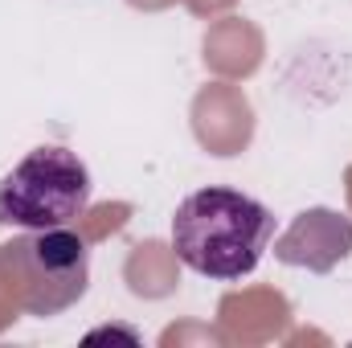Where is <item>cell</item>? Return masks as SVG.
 I'll list each match as a JSON object with an SVG mask.
<instances>
[{"instance_id": "obj_3", "label": "cell", "mask_w": 352, "mask_h": 348, "mask_svg": "<svg viewBox=\"0 0 352 348\" xmlns=\"http://www.w3.org/2000/svg\"><path fill=\"white\" fill-rule=\"evenodd\" d=\"M4 250H8L12 270L21 274V303L33 316H54L87 291V242L78 234H70L66 226L33 230V238L4 246Z\"/></svg>"}, {"instance_id": "obj_1", "label": "cell", "mask_w": 352, "mask_h": 348, "mask_svg": "<svg viewBox=\"0 0 352 348\" xmlns=\"http://www.w3.org/2000/svg\"><path fill=\"white\" fill-rule=\"evenodd\" d=\"M274 213L238 188H197L173 213V250L205 279H242L263 262Z\"/></svg>"}, {"instance_id": "obj_2", "label": "cell", "mask_w": 352, "mask_h": 348, "mask_svg": "<svg viewBox=\"0 0 352 348\" xmlns=\"http://www.w3.org/2000/svg\"><path fill=\"white\" fill-rule=\"evenodd\" d=\"M90 168L58 144L33 148L12 173L0 180V221L16 230H58L87 213L90 205Z\"/></svg>"}]
</instances>
